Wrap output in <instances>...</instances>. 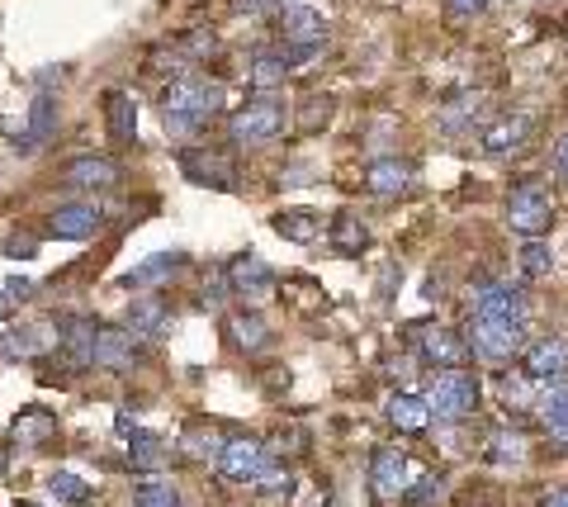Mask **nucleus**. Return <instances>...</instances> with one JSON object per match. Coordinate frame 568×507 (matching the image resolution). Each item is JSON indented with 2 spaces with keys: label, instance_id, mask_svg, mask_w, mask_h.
Masks as SVG:
<instances>
[{
  "label": "nucleus",
  "instance_id": "obj_37",
  "mask_svg": "<svg viewBox=\"0 0 568 507\" xmlns=\"http://www.w3.org/2000/svg\"><path fill=\"white\" fill-rule=\"evenodd\" d=\"M440 494H446V479H440V475H422L417 488H407V494H403V503L407 507H426V503L440 498Z\"/></svg>",
  "mask_w": 568,
  "mask_h": 507
},
{
  "label": "nucleus",
  "instance_id": "obj_7",
  "mask_svg": "<svg viewBox=\"0 0 568 507\" xmlns=\"http://www.w3.org/2000/svg\"><path fill=\"white\" fill-rule=\"evenodd\" d=\"M213 465H219V475L227 484H256L265 469H271V450H265L256 436H227Z\"/></svg>",
  "mask_w": 568,
  "mask_h": 507
},
{
  "label": "nucleus",
  "instance_id": "obj_23",
  "mask_svg": "<svg viewBox=\"0 0 568 507\" xmlns=\"http://www.w3.org/2000/svg\"><path fill=\"white\" fill-rule=\"evenodd\" d=\"M530 119L526 114H507V119H497V124H488L484 129V152H493V156H507V152H521L526 143H530Z\"/></svg>",
  "mask_w": 568,
  "mask_h": 507
},
{
  "label": "nucleus",
  "instance_id": "obj_3",
  "mask_svg": "<svg viewBox=\"0 0 568 507\" xmlns=\"http://www.w3.org/2000/svg\"><path fill=\"white\" fill-rule=\"evenodd\" d=\"M507 223L521 237H545L549 229H555V195H549L545 185H536V181H521L507 195Z\"/></svg>",
  "mask_w": 568,
  "mask_h": 507
},
{
  "label": "nucleus",
  "instance_id": "obj_6",
  "mask_svg": "<svg viewBox=\"0 0 568 507\" xmlns=\"http://www.w3.org/2000/svg\"><path fill=\"white\" fill-rule=\"evenodd\" d=\"M469 352L484 361H511L526 346V323H507V318H469Z\"/></svg>",
  "mask_w": 568,
  "mask_h": 507
},
{
  "label": "nucleus",
  "instance_id": "obj_11",
  "mask_svg": "<svg viewBox=\"0 0 568 507\" xmlns=\"http://www.w3.org/2000/svg\"><path fill=\"white\" fill-rule=\"evenodd\" d=\"M181 171H185L194 185H213V190H233V185H237L233 156L209 152V148H185V152H181Z\"/></svg>",
  "mask_w": 568,
  "mask_h": 507
},
{
  "label": "nucleus",
  "instance_id": "obj_9",
  "mask_svg": "<svg viewBox=\"0 0 568 507\" xmlns=\"http://www.w3.org/2000/svg\"><path fill=\"white\" fill-rule=\"evenodd\" d=\"M469 313H474V318L526 323V294H521L517 285H503V280H488V285H474V294H469Z\"/></svg>",
  "mask_w": 568,
  "mask_h": 507
},
{
  "label": "nucleus",
  "instance_id": "obj_27",
  "mask_svg": "<svg viewBox=\"0 0 568 507\" xmlns=\"http://www.w3.org/2000/svg\"><path fill=\"white\" fill-rule=\"evenodd\" d=\"M388 423L398 432H426L432 427V408H426V398H417V394H394L388 398Z\"/></svg>",
  "mask_w": 568,
  "mask_h": 507
},
{
  "label": "nucleus",
  "instance_id": "obj_4",
  "mask_svg": "<svg viewBox=\"0 0 568 507\" xmlns=\"http://www.w3.org/2000/svg\"><path fill=\"white\" fill-rule=\"evenodd\" d=\"M284 133V104L280 100H252L242 104V110L227 119V138H233L237 148H261V143H275Z\"/></svg>",
  "mask_w": 568,
  "mask_h": 507
},
{
  "label": "nucleus",
  "instance_id": "obj_14",
  "mask_svg": "<svg viewBox=\"0 0 568 507\" xmlns=\"http://www.w3.org/2000/svg\"><path fill=\"white\" fill-rule=\"evenodd\" d=\"M123 327H129L138 342H162L171 332V304L162 294H138L129 313H123Z\"/></svg>",
  "mask_w": 568,
  "mask_h": 507
},
{
  "label": "nucleus",
  "instance_id": "obj_41",
  "mask_svg": "<svg viewBox=\"0 0 568 507\" xmlns=\"http://www.w3.org/2000/svg\"><path fill=\"white\" fill-rule=\"evenodd\" d=\"M275 6H284V0H233V10H242V14H261V10H275Z\"/></svg>",
  "mask_w": 568,
  "mask_h": 507
},
{
  "label": "nucleus",
  "instance_id": "obj_30",
  "mask_svg": "<svg viewBox=\"0 0 568 507\" xmlns=\"http://www.w3.org/2000/svg\"><path fill=\"white\" fill-rule=\"evenodd\" d=\"M327 237H332V247L342 252V256H361L365 247H369V229L355 214H336L332 219V229H327Z\"/></svg>",
  "mask_w": 568,
  "mask_h": 507
},
{
  "label": "nucleus",
  "instance_id": "obj_46",
  "mask_svg": "<svg viewBox=\"0 0 568 507\" xmlns=\"http://www.w3.org/2000/svg\"><path fill=\"white\" fill-rule=\"evenodd\" d=\"M540 507H568V488H555V494H545Z\"/></svg>",
  "mask_w": 568,
  "mask_h": 507
},
{
  "label": "nucleus",
  "instance_id": "obj_8",
  "mask_svg": "<svg viewBox=\"0 0 568 507\" xmlns=\"http://www.w3.org/2000/svg\"><path fill=\"white\" fill-rule=\"evenodd\" d=\"M104 229V209L95 200H71V204H58L48 214V233L62 237V242H85Z\"/></svg>",
  "mask_w": 568,
  "mask_h": 507
},
{
  "label": "nucleus",
  "instance_id": "obj_10",
  "mask_svg": "<svg viewBox=\"0 0 568 507\" xmlns=\"http://www.w3.org/2000/svg\"><path fill=\"white\" fill-rule=\"evenodd\" d=\"M223 275H227V285H233V294H242L246 304H261V300H271L275 294V271L265 266L256 252L233 256V266H227Z\"/></svg>",
  "mask_w": 568,
  "mask_h": 507
},
{
  "label": "nucleus",
  "instance_id": "obj_31",
  "mask_svg": "<svg viewBox=\"0 0 568 507\" xmlns=\"http://www.w3.org/2000/svg\"><path fill=\"white\" fill-rule=\"evenodd\" d=\"M48 498H58L67 507H85L95 498V488L85 484L81 475H71V469H52V475H48Z\"/></svg>",
  "mask_w": 568,
  "mask_h": 507
},
{
  "label": "nucleus",
  "instance_id": "obj_38",
  "mask_svg": "<svg viewBox=\"0 0 568 507\" xmlns=\"http://www.w3.org/2000/svg\"><path fill=\"white\" fill-rule=\"evenodd\" d=\"M327 119H332V95H308L304 100V114H298V124L313 133L317 124H327Z\"/></svg>",
  "mask_w": 568,
  "mask_h": 507
},
{
  "label": "nucleus",
  "instance_id": "obj_39",
  "mask_svg": "<svg viewBox=\"0 0 568 507\" xmlns=\"http://www.w3.org/2000/svg\"><path fill=\"white\" fill-rule=\"evenodd\" d=\"M256 488H261V494H290V488H294V475H290V469H265V475L256 479Z\"/></svg>",
  "mask_w": 568,
  "mask_h": 507
},
{
  "label": "nucleus",
  "instance_id": "obj_17",
  "mask_svg": "<svg viewBox=\"0 0 568 507\" xmlns=\"http://www.w3.org/2000/svg\"><path fill=\"white\" fill-rule=\"evenodd\" d=\"M422 356L436 365V371H465L469 365V342L459 337V332H450V327H426L422 332Z\"/></svg>",
  "mask_w": 568,
  "mask_h": 507
},
{
  "label": "nucleus",
  "instance_id": "obj_2",
  "mask_svg": "<svg viewBox=\"0 0 568 507\" xmlns=\"http://www.w3.org/2000/svg\"><path fill=\"white\" fill-rule=\"evenodd\" d=\"M426 408H432L436 423H465L478 413V379L465 371H446L426 389Z\"/></svg>",
  "mask_w": 568,
  "mask_h": 507
},
{
  "label": "nucleus",
  "instance_id": "obj_24",
  "mask_svg": "<svg viewBox=\"0 0 568 507\" xmlns=\"http://www.w3.org/2000/svg\"><path fill=\"white\" fill-rule=\"evenodd\" d=\"M52 133H58V100L39 95V100L29 104V129H24V138L14 148H20V152H39Z\"/></svg>",
  "mask_w": 568,
  "mask_h": 507
},
{
  "label": "nucleus",
  "instance_id": "obj_12",
  "mask_svg": "<svg viewBox=\"0 0 568 507\" xmlns=\"http://www.w3.org/2000/svg\"><path fill=\"white\" fill-rule=\"evenodd\" d=\"M123 181V166L114 156H77V162L62 166V185L67 190H85V195H95V190H114Z\"/></svg>",
  "mask_w": 568,
  "mask_h": 507
},
{
  "label": "nucleus",
  "instance_id": "obj_5",
  "mask_svg": "<svg viewBox=\"0 0 568 507\" xmlns=\"http://www.w3.org/2000/svg\"><path fill=\"white\" fill-rule=\"evenodd\" d=\"M327 14L317 10V6H304V0H284L280 6V39L290 43L298 58H308L313 48H323L327 43Z\"/></svg>",
  "mask_w": 568,
  "mask_h": 507
},
{
  "label": "nucleus",
  "instance_id": "obj_34",
  "mask_svg": "<svg viewBox=\"0 0 568 507\" xmlns=\"http://www.w3.org/2000/svg\"><path fill=\"white\" fill-rule=\"evenodd\" d=\"M488 460L493 465H521L526 460V436L521 432H493L488 436Z\"/></svg>",
  "mask_w": 568,
  "mask_h": 507
},
{
  "label": "nucleus",
  "instance_id": "obj_15",
  "mask_svg": "<svg viewBox=\"0 0 568 507\" xmlns=\"http://www.w3.org/2000/svg\"><path fill=\"white\" fill-rule=\"evenodd\" d=\"M369 484H375V494L384 503L407 494V456L398 446H379L375 456H369Z\"/></svg>",
  "mask_w": 568,
  "mask_h": 507
},
{
  "label": "nucleus",
  "instance_id": "obj_36",
  "mask_svg": "<svg viewBox=\"0 0 568 507\" xmlns=\"http://www.w3.org/2000/svg\"><path fill=\"white\" fill-rule=\"evenodd\" d=\"M521 271H526L530 280L549 275V271H555V252H549L540 237H526V247H521Z\"/></svg>",
  "mask_w": 568,
  "mask_h": 507
},
{
  "label": "nucleus",
  "instance_id": "obj_16",
  "mask_svg": "<svg viewBox=\"0 0 568 507\" xmlns=\"http://www.w3.org/2000/svg\"><path fill=\"white\" fill-rule=\"evenodd\" d=\"M142 361V352H138V337L129 327H100L95 332V365L100 371H133V365Z\"/></svg>",
  "mask_w": 568,
  "mask_h": 507
},
{
  "label": "nucleus",
  "instance_id": "obj_35",
  "mask_svg": "<svg viewBox=\"0 0 568 507\" xmlns=\"http://www.w3.org/2000/svg\"><path fill=\"white\" fill-rule=\"evenodd\" d=\"M181 446H185V456H190V460H219L223 436H219V432H209V427H185Z\"/></svg>",
  "mask_w": 568,
  "mask_h": 507
},
{
  "label": "nucleus",
  "instance_id": "obj_44",
  "mask_svg": "<svg viewBox=\"0 0 568 507\" xmlns=\"http://www.w3.org/2000/svg\"><path fill=\"white\" fill-rule=\"evenodd\" d=\"M213 48V39H204V33H190L185 39V52H209Z\"/></svg>",
  "mask_w": 568,
  "mask_h": 507
},
{
  "label": "nucleus",
  "instance_id": "obj_22",
  "mask_svg": "<svg viewBox=\"0 0 568 507\" xmlns=\"http://www.w3.org/2000/svg\"><path fill=\"white\" fill-rule=\"evenodd\" d=\"M526 375H530V379H540V384L564 379V375H568V342H564V337H545V342H536V346L526 352Z\"/></svg>",
  "mask_w": 568,
  "mask_h": 507
},
{
  "label": "nucleus",
  "instance_id": "obj_32",
  "mask_svg": "<svg viewBox=\"0 0 568 507\" xmlns=\"http://www.w3.org/2000/svg\"><path fill=\"white\" fill-rule=\"evenodd\" d=\"M275 233L290 242H313L323 233V219L308 214V209H284V214H275Z\"/></svg>",
  "mask_w": 568,
  "mask_h": 507
},
{
  "label": "nucleus",
  "instance_id": "obj_49",
  "mask_svg": "<svg viewBox=\"0 0 568 507\" xmlns=\"http://www.w3.org/2000/svg\"><path fill=\"white\" fill-rule=\"evenodd\" d=\"M6 469H10V456H6V450H0V475H6Z\"/></svg>",
  "mask_w": 568,
  "mask_h": 507
},
{
  "label": "nucleus",
  "instance_id": "obj_45",
  "mask_svg": "<svg viewBox=\"0 0 568 507\" xmlns=\"http://www.w3.org/2000/svg\"><path fill=\"white\" fill-rule=\"evenodd\" d=\"M33 247H39V242H33V237H14V242H10V247H6V252H20V256H33Z\"/></svg>",
  "mask_w": 568,
  "mask_h": 507
},
{
  "label": "nucleus",
  "instance_id": "obj_43",
  "mask_svg": "<svg viewBox=\"0 0 568 507\" xmlns=\"http://www.w3.org/2000/svg\"><path fill=\"white\" fill-rule=\"evenodd\" d=\"M6 294H10V300H29V294H33V285H29V280H10V285H6Z\"/></svg>",
  "mask_w": 568,
  "mask_h": 507
},
{
  "label": "nucleus",
  "instance_id": "obj_40",
  "mask_svg": "<svg viewBox=\"0 0 568 507\" xmlns=\"http://www.w3.org/2000/svg\"><path fill=\"white\" fill-rule=\"evenodd\" d=\"M545 432H549V442H559V446H568V398H564V404H559L555 413H549V417H545Z\"/></svg>",
  "mask_w": 568,
  "mask_h": 507
},
{
  "label": "nucleus",
  "instance_id": "obj_20",
  "mask_svg": "<svg viewBox=\"0 0 568 507\" xmlns=\"http://www.w3.org/2000/svg\"><path fill=\"white\" fill-rule=\"evenodd\" d=\"M365 190L379 200H398L413 190V166L398 162V156H379V162L365 166Z\"/></svg>",
  "mask_w": 568,
  "mask_h": 507
},
{
  "label": "nucleus",
  "instance_id": "obj_28",
  "mask_svg": "<svg viewBox=\"0 0 568 507\" xmlns=\"http://www.w3.org/2000/svg\"><path fill=\"white\" fill-rule=\"evenodd\" d=\"M227 332H233V342L242 346V352H265V346H271V323L261 318V313H233V318H227Z\"/></svg>",
  "mask_w": 568,
  "mask_h": 507
},
{
  "label": "nucleus",
  "instance_id": "obj_33",
  "mask_svg": "<svg viewBox=\"0 0 568 507\" xmlns=\"http://www.w3.org/2000/svg\"><path fill=\"white\" fill-rule=\"evenodd\" d=\"M133 507H181V494H175L171 479L148 475V479L133 488Z\"/></svg>",
  "mask_w": 568,
  "mask_h": 507
},
{
  "label": "nucleus",
  "instance_id": "obj_25",
  "mask_svg": "<svg viewBox=\"0 0 568 507\" xmlns=\"http://www.w3.org/2000/svg\"><path fill=\"white\" fill-rule=\"evenodd\" d=\"M104 124H110L114 143H133L138 138V104L129 91H104Z\"/></svg>",
  "mask_w": 568,
  "mask_h": 507
},
{
  "label": "nucleus",
  "instance_id": "obj_47",
  "mask_svg": "<svg viewBox=\"0 0 568 507\" xmlns=\"http://www.w3.org/2000/svg\"><path fill=\"white\" fill-rule=\"evenodd\" d=\"M555 156H559V166L568 171V133H564V138H559V143H555Z\"/></svg>",
  "mask_w": 568,
  "mask_h": 507
},
{
  "label": "nucleus",
  "instance_id": "obj_26",
  "mask_svg": "<svg viewBox=\"0 0 568 507\" xmlns=\"http://www.w3.org/2000/svg\"><path fill=\"white\" fill-rule=\"evenodd\" d=\"M185 271V252H156V256H148L142 266H133L129 271V280L123 285H138V290H148V285H162V280H171V275H181Z\"/></svg>",
  "mask_w": 568,
  "mask_h": 507
},
{
  "label": "nucleus",
  "instance_id": "obj_29",
  "mask_svg": "<svg viewBox=\"0 0 568 507\" xmlns=\"http://www.w3.org/2000/svg\"><path fill=\"white\" fill-rule=\"evenodd\" d=\"M129 465L142 469V475H156V469L166 465V446H162V436H152V432H129Z\"/></svg>",
  "mask_w": 568,
  "mask_h": 507
},
{
  "label": "nucleus",
  "instance_id": "obj_13",
  "mask_svg": "<svg viewBox=\"0 0 568 507\" xmlns=\"http://www.w3.org/2000/svg\"><path fill=\"white\" fill-rule=\"evenodd\" d=\"M95 332H100V323L85 318V313H62L58 318V346H62V356L77 365V371L95 365Z\"/></svg>",
  "mask_w": 568,
  "mask_h": 507
},
{
  "label": "nucleus",
  "instance_id": "obj_42",
  "mask_svg": "<svg viewBox=\"0 0 568 507\" xmlns=\"http://www.w3.org/2000/svg\"><path fill=\"white\" fill-rule=\"evenodd\" d=\"M484 6H488V0H450V10H455V14H478Z\"/></svg>",
  "mask_w": 568,
  "mask_h": 507
},
{
  "label": "nucleus",
  "instance_id": "obj_21",
  "mask_svg": "<svg viewBox=\"0 0 568 507\" xmlns=\"http://www.w3.org/2000/svg\"><path fill=\"white\" fill-rule=\"evenodd\" d=\"M294 48H271V52H256L252 62H246V81L256 85V91H275V85H284V77L294 72Z\"/></svg>",
  "mask_w": 568,
  "mask_h": 507
},
{
  "label": "nucleus",
  "instance_id": "obj_48",
  "mask_svg": "<svg viewBox=\"0 0 568 507\" xmlns=\"http://www.w3.org/2000/svg\"><path fill=\"white\" fill-rule=\"evenodd\" d=\"M10 304H14V300H10V294H6V290H0V323H6V318H10Z\"/></svg>",
  "mask_w": 568,
  "mask_h": 507
},
{
  "label": "nucleus",
  "instance_id": "obj_19",
  "mask_svg": "<svg viewBox=\"0 0 568 507\" xmlns=\"http://www.w3.org/2000/svg\"><path fill=\"white\" fill-rule=\"evenodd\" d=\"M58 346V332H48L43 323H24L0 337V356L6 361H43Z\"/></svg>",
  "mask_w": 568,
  "mask_h": 507
},
{
  "label": "nucleus",
  "instance_id": "obj_1",
  "mask_svg": "<svg viewBox=\"0 0 568 507\" xmlns=\"http://www.w3.org/2000/svg\"><path fill=\"white\" fill-rule=\"evenodd\" d=\"M219 114H223V85L209 77H175L162 91V119L175 133H200Z\"/></svg>",
  "mask_w": 568,
  "mask_h": 507
},
{
  "label": "nucleus",
  "instance_id": "obj_18",
  "mask_svg": "<svg viewBox=\"0 0 568 507\" xmlns=\"http://www.w3.org/2000/svg\"><path fill=\"white\" fill-rule=\"evenodd\" d=\"M10 436L20 442L24 450H48L52 442H58V413L52 408H20L14 413V423H10Z\"/></svg>",
  "mask_w": 568,
  "mask_h": 507
}]
</instances>
